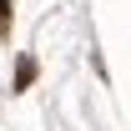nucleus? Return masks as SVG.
Here are the masks:
<instances>
[{"mask_svg": "<svg viewBox=\"0 0 131 131\" xmlns=\"http://www.w3.org/2000/svg\"><path fill=\"white\" fill-rule=\"evenodd\" d=\"M30 81H35V61L25 56V61H20V71H15V91H25Z\"/></svg>", "mask_w": 131, "mask_h": 131, "instance_id": "obj_1", "label": "nucleus"}, {"mask_svg": "<svg viewBox=\"0 0 131 131\" xmlns=\"http://www.w3.org/2000/svg\"><path fill=\"white\" fill-rule=\"evenodd\" d=\"M5 15H10V0H0V35H5Z\"/></svg>", "mask_w": 131, "mask_h": 131, "instance_id": "obj_2", "label": "nucleus"}]
</instances>
